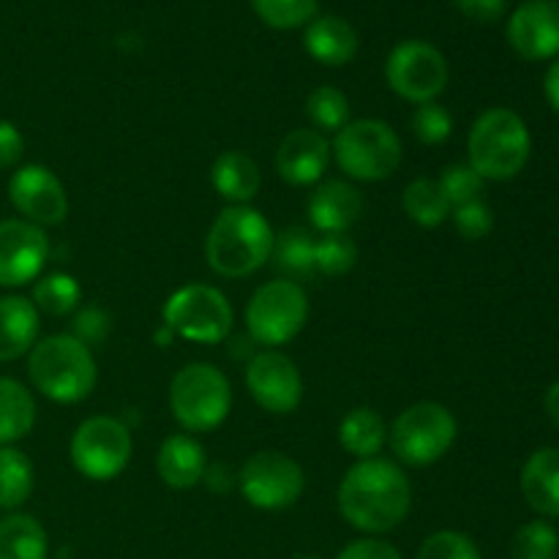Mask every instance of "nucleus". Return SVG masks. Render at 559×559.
Wrapping results in <instances>:
<instances>
[{
    "label": "nucleus",
    "mask_w": 559,
    "mask_h": 559,
    "mask_svg": "<svg viewBox=\"0 0 559 559\" xmlns=\"http://www.w3.org/2000/svg\"><path fill=\"white\" fill-rule=\"evenodd\" d=\"M338 513L344 522L369 535L391 533L413 508V486L399 464L366 459L353 464L338 484Z\"/></svg>",
    "instance_id": "f257e3e1"
},
{
    "label": "nucleus",
    "mask_w": 559,
    "mask_h": 559,
    "mask_svg": "<svg viewBox=\"0 0 559 559\" xmlns=\"http://www.w3.org/2000/svg\"><path fill=\"white\" fill-rule=\"evenodd\" d=\"M271 224L249 205H229L213 222L205 240V260L218 276L246 278L267 265L273 257Z\"/></svg>",
    "instance_id": "f03ea898"
},
{
    "label": "nucleus",
    "mask_w": 559,
    "mask_h": 559,
    "mask_svg": "<svg viewBox=\"0 0 559 559\" xmlns=\"http://www.w3.org/2000/svg\"><path fill=\"white\" fill-rule=\"evenodd\" d=\"M27 377L49 402L74 404L91 396L98 369L87 344L71 333H55L33 344L27 353Z\"/></svg>",
    "instance_id": "7ed1b4c3"
},
{
    "label": "nucleus",
    "mask_w": 559,
    "mask_h": 559,
    "mask_svg": "<svg viewBox=\"0 0 559 559\" xmlns=\"http://www.w3.org/2000/svg\"><path fill=\"white\" fill-rule=\"evenodd\" d=\"M533 140L519 112L491 107L478 115L467 136L469 167L484 180H511L527 167Z\"/></svg>",
    "instance_id": "20e7f679"
},
{
    "label": "nucleus",
    "mask_w": 559,
    "mask_h": 559,
    "mask_svg": "<svg viewBox=\"0 0 559 559\" xmlns=\"http://www.w3.org/2000/svg\"><path fill=\"white\" fill-rule=\"evenodd\" d=\"M169 409L189 435L218 429L233 409V388L213 364H189L173 377Z\"/></svg>",
    "instance_id": "39448f33"
},
{
    "label": "nucleus",
    "mask_w": 559,
    "mask_h": 559,
    "mask_svg": "<svg viewBox=\"0 0 559 559\" xmlns=\"http://www.w3.org/2000/svg\"><path fill=\"white\" fill-rule=\"evenodd\" d=\"M331 156L344 175L364 183L391 178L402 164V140L385 120H353L336 131L331 142Z\"/></svg>",
    "instance_id": "423d86ee"
},
{
    "label": "nucleus",
    "mask_w": 559,
    "mask_h": 559,
    "mask_svg": "<svg viewBox=\"0 0 559 559\" xmlns=\"http://www.w3.org/2000/svg\"><path fill=\"white\" fill-rule=\"evenodd\" d=\"M456 435L459 424L445 404L418 402L393 420L388 440L402 464L429 467L451 451Z\"/></svg>",
    "instance_id": "0eeeda50"
},
{
    "label": "nucleus",
    "mask_w": 559,
    "mask_h": 559,
    "mask_svg": "<svg viewBox=\"0 0 559 559\" xmlns=\"http://www.w3.org/2000/svg\"><path fill=\"white\" fill-rule=\"evenodd\" d=\"M309 320V295L293 278L267 282L246 306L249 336L262 347H282L304 331Z\"/></svg>",
    "instance_id": "6e6552de"
},
{
    "label": "nucleus",
    "mask_w": 559,
    "mask_h": 559,
    "mask_svg": "<svg viewBox=\"0 0 559 559\" xmlns=\"http://www.w3.org/2000/svg\"><path fill=\"white\" fill-rule=\"evenodd\" d=\"M233 306L222 289L186 284L164 304V328L194 344H218L233 333Z\"/></svg>",
    "instance_id": "1a4fd4ad"
},
{
    "label": "nucleus",
    "mask_w": 559,
    "mask_h": 559,
    "mask_svg": "<svg viewBox=\"0 0 559 559\" xmlns=\"http://www.w3.org/2000/svg\"><path fill=\"white\" fill-rule=\"evenodd\" d=\"M131 431L123 420L96 415L76 426L71 437V462L87 480H112L131 462Z\"/></svg>",
    "instance_id": "9d476101"
},
{
    "label": "nucleus",
    "mask_w": 559,
    "mask_h": 559,
    "mask_svg": "<svg viewBox=\"0 0 559 559\" xmlns=\"http://www.w3.org/2000/svg\"><path fill=\"white\" fill-rule=\"evenodd\" d=\"M240 495L260 511H284L300 500L306 489L304 467L282 451H260L243 462L238 473Z\"/></svg>",
    "instance_id": "9b49d317"
},
{
    "label": "nucleus",
    "mask_w": 559,
    "mask_h": 559,
    "mask_svg": "<svg viewBox=\"0 0 559 559\" xmlns=\"http://www.w3.org/2000/svg\"><path fill=\"white\" fill-rule=\"evenodd\" d=\"M385 80L396 96L413 104H429L445 91L448 60L429 41H402L385 60Z\"/></svg>",
    "instance_id": "f8f14e48"
},
{
    "label": "nucleus",
    "mask_w": 559,
    "mask_h": 559,
    "mask_svg": "<svg viewBox=\"0 0 559 559\" xmlns=\"http://www.w3.org/2000/svg\"><path fill=\"white\" fill-rule=\"evenodd\" d=\"M9 200L22 218L36 227H55L63 224L69 216V197L66 186L60 183L52 169L41 164H27L20 167L9 180Z\"/></svg>",
    "instance_id": "ddd939ff"
},
{
    "label": "nucleus",
    "mask_w": 559,
    "mask_h": 559,
    "mask_svg": "<svg viewBox=\"0 0 559 559\" xmlns=\"http://www.w3.org/2000/svg\"><path fill=\"white\" fill-rule=\"evenodd\" d=\"M246 388L265 413L289 415L304 399V380L293 358L276 349L257 353L246 366Z\"/></svg>",
    "instance_id": "4468645a"
},
{
    "label": "nucleus",
    "mask_w": 559,
    "mask_h": 559,
    "mask_svg": "<svg viewBox=\"0 0 559 559\" xmlns=\"http://www.w3.org/2000/svg\"><path fill=\"white\" fill-rule=\"evenodd\" d=\"M49 257L47 233L25 218L0 222V287L36 282Z\"/></svg>",
    "instance_id": "2eb2a0df"
},
{
    "label": "nucleus",
    "mask_w": 559,
    "mask_h": 559,
    "mask_svg": "<svg viewBox=\"0 0 559 559\" xmlns=\"http://www.w3.org/2000/svg\"><path fill=\"white\" fill-rule=\"evenodd\" d=\"M508 41L524 60L559 55V0H527L508 20Z\"/></svg>",
    "instance_id": "dca6fc26"
},
{
    "label": "nucleus",
    "mask_w": 559,
    "mask_h": 559,
    "mask_svg": "<svg viewBox=\"0 0 559 559\" xmlns=\"http://www.w3.org/2000/svg\"><path fill=\"white\" fill-rule=\"evenodd\" d=\"M331 164V142L317 129H293L276 151V173L289 186H311Z\"/></svg>",
    "instance_id": "f3484780"
},
{
    "label": "nucleus",
    "mask_w": 559,
    "mask_h": 559,
    "mask_svg": "<svg viewBox=\"0 0 559 559\" xmlns=\"http://www.w3.org/2000/svg\"><path fill=\"white\" fill-rule=\"evenodd\" d=\"M364 213V197L347 180H325L309 200V218L322 235H342L355 227Z\"/></svg>",
    "instance_id": "a211bd4d"
},
{
    "label": "nucleus",
    "mask_w": 559,
    "mask_h": 559,
    "mask_svg": "<svg viewBox=\"0 0 559 559\" xmlns=\"http://www.w3.org/2000/svg\"><path fill=\"white\" fill-rule=\"evenodd\" d=\"M158 478L169 486V489H191L205 478L207 459L205 448L194 440L191 435H173L162 442L156 456Z\"/></svg>",
    "instance_id": "6ab92c4d"
},
{
    "label": "nucleus",
    "mask_w": 559,
    "mask_h": 559,
    "mask_svg": "<svg viewBox=\"0 0 559 559\" xmlns=\"http://www.w3.org/2000/svg\"><path fill=\"white\" fill-rule=\"evenodd\" d=\"M306 52L322 66H347L358 55V33L342 16H317L306 27Z\"/></svg>",
    "instance_id": "aec40b11"
},
{
    "label": "nucleus",
    "mask_w": 559,
    "mask_h": 559,
    "mask_svg": "<svg viewBox=\"0 0 559 559\" xmlns=\"http://www.w3.org/2000/svg\"><path fill=\"white\" fill-rule=\"evenodd\" d=\"M38 342V311L22 295L0 298V364L22 358Z\"/></svg>",
    "instance_id": "412c9836"
},
{
    "label": "nucleus",
    "mask_w": 559,
    "mask_h": 559,
    "mask_svg": "<svg viewBox=\"0 0 559 559\" xmlns=\"http://www.w3.org/2000/svg\"><path fill=\"white\" fill-rule=\"evenodd\" d=\"M522 495L540 516H559V448H540L522 469Z\"/></svg>",
    "instance_id": "4be33fe9"
},
{
    "label": "nucleus",
    "mask_w": 559,
    "mask_h": 559,
    "mask_svg": "<svg viewBox=\"0 0 559 559\" xmlns=\"http://www.w3.org/2000/svg\"><path fill=\"white\" fill-rule=\"evenodd\" d=\"M211 180L218 194L227 202H233V205H246L249 200H254L262 186L260 167L243 151H224L213 162Z\"/></svg>",
    "instance_id": "5701e85b"
},
{
    "label": "nucleus",
    "mask_w": 559,
    "mask_h": 559,
    "mask_svg": "<svg viewBox=\"0 0 559 559\" xmlns=\"http://www.w3.org/2000/svg\"><path fill=\"white\" fill-rule=\"evenodd\" d=\"M338 442L358 462L377 459L388 442V426L377 409L355 407L344 415L342 426H338Z\"/></svg>",
    "instance_id": "b1692460"
},
{
    "label": "nucleus",
    "mask_w": 559,
    "mask_h": 559,
    "mask_svg": "<svg viewBox=\"0 0 559 559\" xmlns=\"http://www.w3.org/2000/svg\"><path fill=\"white\" fill-rule=\"evenodd\" d=\"M36 426V402L20 380L0 377V448L25 440Z\"/></svg>",
    "instance_id": "393cba45"
},
{
    "label": "nucleus",
    "mask_w": 559,
    "mask_h": 559,
    "mask_svg": "<svg viewBox=\"0 0 559 559\" xmlns=\"http://www.w3.org/2000/svg\"><path fill=\"white\" fill-rule=\"evenodd\" d=\"M49 540L41 524L27 513L0 519V559H47Z\"/></svg>",
    "instance_id": "a878e982"
},
{
    "label": "nucleus",
    "mask_w": 559,
    "mask_h": 559,
    "mask_svg": "<svg viewBox=\"0 0 559 559\" xmlns=\"http://www.w3.org/2000/svg\"><path fill=\"white\" fill-rule=\"evenodd\" d=\"M402 207L409 216V222H415L418 227L435 229L451 216V202L442 194L440 183L431 178H415L413 183L404 189L402 194Z\"/></svg>",
    "instance_id": "bb28decb"
},
{
    "label": "nucleus",
    "mask_w": 559,
    "mask_h": 559,
    "mask_svg": "<svg viewBox=\"0 0 559 559\" xmlns=\"http://www.w3.org/2000/svg\"><path fill=\"white\" fill-rule=\"evenodd\" d=\"M36 473L31 459L16 448H0V511H16L33 495Z\"/></svg>",
    "instance_id": "cd10ccee"
},
{
    "label": "nucleus",
    "mask_w": 559,
    "mask_h": 559,
    "mask_svg": "<svg viewBox=\"0 0 559 559\" xmlns=\"http://www.w3.org/2000/svg\"><path fill=\"white\" fill-rule=\"evenodd\" d=\"M82 300V289L74 276L69 273H52V276L38 278L33 287V300L36 311H44L49 317H66L76 311Z\"/></svg>",
    "instance_id": "c85d7f7f"
},
{
    "label": "nucleus",
    "mask_w": 559,
    "mask_h": 559,
    "mask_svg": "<svg viewBox=\"0 0 559 559\" xmlns=\"http://www.w3.org/2000/svg\"><path fill=\"white\" fill-rule=\"evenodd\" d=\"M273 262L276 267H282L287 276L293 278H306L317 271L314 267V238H311L306 229H287L276 238L273 243Z\"/></svg>",
    "instance_id": "c756f323"
},
{
    "label": "nucleus",
    "mask_w": 559,
    "mask_h": 559,
    "mask_svg": "<svg viewBox=\"0 0 559 559\" xmlns=\"http://www.w3.org/2000/svg\"><path fill=\"white\" fill-rule=\"evenodd\" d=\"M306 118L311 120V126L320 134H325V131L336 134V131H342L349 123V98L338 87H317L306 98Z\"/></svg>",
    "instance_id": "7c9ffc66"
},
{
    "label": "nucleus",
    "mask_w": 559,
    "mask_h": 559,
    "mask_svg": "<svg viewBox=\"0 0 559 559\" xmlns=\"http://www.w3.org/2000/svg\"><path fill=\"white\" fill-rule=\"evenodd\" d=\"M251 9L276 31L309 25L317 14V0H251Z\"/></svg>",
    "instance_id": "2f4dec72"
},
{
    "label": "nucleus",
    "mask_w": 559,
    "mask_h": 559,
    "mask_svg": "<svg viewBox=\"0 0 559 559\" xmlns=\"http://www.w3.org/2000/svg\"><path fill=\"white\" fill-rule=\"evenodd\" d=\"M513 559H557L559 535L549 522H527L516 530L511 540Z\"/></svg>",
    "instance_id": "473e14b6"
},
{
    "label": "nucleus",
    "mask_w": 559,
    "mask_h": 559,
    "mask_svg": "<svg viewBox=\"0 0 559 559\" xmlns=\"http://www.w3.org/2000/svg\"><path fill=\"white\" fill-rule=\"evenodd\" d=\"M358 262V246L347 233L322 235L314 240V267L325 276H344Z\"/></svg>",
    "instance_id": "72a5a7b5"
},
{
    "label": "nucleus",
    "mask_w": 559,
    "mask_h": 559,
    "mask_svg": "<svg viewBox=\"0 0 559 559\" xmlns=\"http://www.w3.org/2000/svg\"><path fill=\"white\" fill-rule=\"evenodd\" d=\"M437 183H440L442 194L448 197L451 207H459L480 200L486 180L469 164H448L440 178H437Z\"/></svg>",
    "instance_id": "f704fd0d"
},
{
    "label": "nucleus",
    "mask_w": 559,
    "mask_h": 559,
    "mask_svg": "<svg viewBox=\"0 0 559 559\" xmlns=\"http://www.w3.org/2000/svg\"><path fill=\"white\" fill-rule=\"evenodd\" d=\"M413 134L424 145H442L453 134V118L442 104H418L413 112Z\"/></svg>",
    "instance_id": "c9c22d12"
},
{
    "label": "nucleus",
    "mask_w": 559,
    "mask_h": 559,
    "mask_svg": "<svg viewBox=\"0 0 559 559\" xmlns=\"http://www.w3.org/2000/svg\"><path fill=\"white\" fill-rule=\"evenodd\" d=\"M418 559H480V551L464 533L442 530L424 540Z\"/></svg>",
    "instance_id": "e433bc0d"
},
{
    "label": "nucleus",
    "mask_w": 559,
    "mask_h": 559,
    "mask_svg": "<svg viewBox=\"0 0 559 559\" xmlns=\"http://www.w3.org/2000/svg\"><path fill=\"white\" fill-rule=\"evenodd\" d=\"M453 224L464 240H484L495 229V213L484 200H475L453 211Z\"/></svg>",
    "instance_id": "4c0bfd02"
},
{
    "label": "nucleus",
    "mask_w": 559,
    "mask_h": 559,
    "mask_svg": "<svg viewBox=\"0 0 559 559\" xmlns=\"http://www.w3.org/2000/svg\"><path fill=\"white\" fill-rule=\"evenodd\" d=\"M109 331H112V317L102 306H85L82 311H76L74 325H71V336L80 338L87 347L102 344L109 336Z\"/></svg>",
    "instance_id": "58836bf2"
},
{
    "label": "nucleus",
    "mask_w": 559,
    "mask_h": 559,
    "mask_svg": "<svg viewBox=\"0 0 559 559\" xmlns=\"http://www.w3.org/2000/svg\"><path fill=\"white\" fill-rule=\"evenodd\" d=\"M336 559H402L399 549L380 538H360L344 546Z\"/></svg>",
    "instance_id": "ea45409f"
},
{
    "label": "nucleus",
    "mask_w": 559,
    "mask_h": 559,
    "mask_svg": "<svg viewBox=\"0 0 559 559\" xmlns=\"http://www.w3.org/2000/svg\"><path fill=\"white\" fill-rule=\"evenodd\" d=\"M25 153V140L22 131L11 120H0V169L14 167Z\"/></svg>",
    "instance_id": "a19ab883"
},
{
    "label": "nucleus",
    "mask_w": 559,
    "mask_h": 559,
    "mask_svg": "<svg viewBox=\"0 0 559 559\" xmlns=\"http://www.w3.org/2000/svg\"><path fill=\"white\" fill-rule=\"evenodd\" d=\"M456 5L473 22H495L506 14V0H456Z\"/></svg>",
    "instance_id": "79ce46f5"
},
{
    "label": "nucleus",
    "mask_w": 559,
    "mask_h": 559,
    "mask_svg": "<svg viewBox=\"0 0 559 559\" xmlns=\"http://www.w3.org/2000/svg\"><path fill=\"white\" fill-rule=\"evenodd\" d=\"M546 98H549L551 107L559 112V60L557 63H551V69L546 71Z\"/></svg>",
    "instance_id": "37998d69"
},
{
    "label": "nucleus",
    "mask_w": 559,
    "mask_h": 559,
    "mask_svg": "<svg viewBox=\"0 0 559 559\" xmlns=\"http://www.w3.org/2000/svg\"><path fill=\"white\" fill-rule=\"evenodd\" d=\"M544 407H546V415L551 418V424H555L559 429V380L549 388V391H546Z\"/></svg>",
    "instance_id": "c03bdc74"
},
{
    "label": "nucleus",
    "mask_w": 559,
    "mask_h": 559,
    "mask_svg": "<svg viewBox=\"0 0 559 559\" xmlns=\"http://www.w3.org/2000/svg\"><path fill=\"white\" fill-rule=\"evenodd\" d=\"M298 559H320V557H298Z\"/></svg>",
    "instance_id": "a18cd8bd"
}]
</instances>
